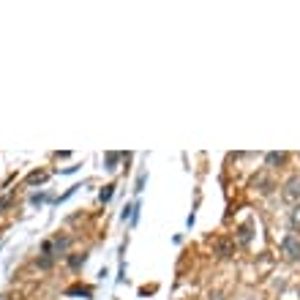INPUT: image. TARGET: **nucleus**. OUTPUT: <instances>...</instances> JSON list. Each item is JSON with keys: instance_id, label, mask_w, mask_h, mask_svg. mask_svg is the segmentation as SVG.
<instances>
[{"instance_id": "obj_1", "label": "nucleus", "mask_w": 300, "mask_h": 300, "mask_svg": "<svg viewBox=\"0 0 300 300\" xmlns=\"http://www.w3.org/2000/svg\"><path fill=\"white\" fill-rule=\"evenodd\" d=\"M281 249H284V254L289 257L292 262H297V259H300V240H297L295 235H292V232H289V235H284V240H281Z\"/></svg>"}, {"instance_id": "obj_5", "label": "nucleus", "mask_w": 300, "mask_h": 300, "mask_svg": "<svg viewBox=\"0 0 300 300\" xmlns=\"http://www.w3.org/2000/svg\"><path fill=\"white\" fill-rule=\"evenodd\" d=\"M265 161H268L270 166L284 164V161H286V153H268V156H265Z\"/></svg>"}, {"instance_id": "obj_3", "label": "nucleus", "mask_w": 300, "mask_h": 300, "mask_svg": "<svg viewBox=\"0 0 300 300\" xmlns=\"http://www.w3.org/2000/svg\"><path fill=\"white\" fill-rule=\"evenodd\" d=\"M232 249H235V246H232L229 240H218V243H216V251H218L221 257H229V254H232Z\"/></svg>"}, {"instance_id": "obj_6", "label": "nucleus", "mask_w": 300, "mask_h": 300, "mask_svg": "<svg viewBox=\"0 0 300 300\" xmlns=\"http://www.w3.org/2000/svg\"><path fill=\"white\" fill-rule=\"evenodd\" d=\"M85 259H88L85 254H74V257H69V268H71V270L82 268V265H85Z\"/></svg>"}, {"instance_id": "obj_8", "label": "nucleus", "mask_w": 300, "mask_h": 300, "mask_svg": "<svg viewBox=\"0 0 300 300\" xmlns=\"http://www.w3.org/2000/svg\"><path fill=\"white\" fill-rule=\"evenodd\" d=\"M117 161H120V153H106V169H115Z\"/></svg>"}, {"instance_id": "obj_11", "label": "nucleus", "mask_w": 300, "mask_h": 300, "mask_svg": "<svg viewBox=\"0 0 300 300\" xmlns=\"http://www.w3.org/2000/svg\"><path fill=\"white\" fill-rule=\"evenodd\" d=\"M11 205V197H0V210H6Z\"/></svg>"}, {"instance_id": "obj_10", "label": "nucleus", "mask_w": 300, "mask_h": 300, "mask_svg": "<svg viewBox=\"0 0 300 300\" xmlns=\"http://www.w3.org/2000/svg\"><path fill=\"white\" fill-rule=\"evenodd\" d=\"M112 189H115V186H104L101 194H98V199H101V202H109V199H112Z\"/></svg>"}, {"instance_id": "obj_4", "label": "nucleus", "mask_w": 300, "mask_h": 300, "mask_svg": "<svg viewBox=\"0 0 300 300\" xmlns=\"http://www.w3.org/2000/svg\"><path fill=\"white\" fill-rule=\"evenodd\" d=\"M44 180H46V172L44 169H36V172H30V175H28V183L30 186H38V183H44Z\"/></svg>"}, {"instance_id": "obj_2", "label": "nucleus", "mask_w": 300, "mask_h": 300, "mask_svg": "<svg viewBox=\"0 0 300 300\" xmlns=\"http://www.w3.org/2000/svg\"><path fill=\"white\" fill-rule=\"evenodd\" d=\"M284 202H295V199H300V177H292L289 183L284 186Z\"/></svg>"}, {"instance_id": "obj_9", "label": "nucleus", "mask_w": 300, "mask_h": 300, "mask_svg": "<svg viewBox=\"0 0 300 300\" xmlns=\"http://www.w3.org/2000/svg\"><path fill=\"white\" fill-rule=\"evenodd\" d=\"M240 243H249V240H251V226L249 224H246V226H240Z\"/></svg>"}, {"instance_id": "obj_7", "label": "nucleus", "mask_w": 300, "mask_h": 300, "mask_svg": "<svg viewBox=\"0 0 300 300\" xmlns=\"http://www.w3.org/2000/svg\"><path fill=\"white\" fill-rule=\"evenodd\" d=\"M289 226H292V229H297V226H300V205H295L292 213H289Z\"/></svg>"}]
</instances>
